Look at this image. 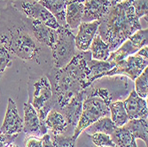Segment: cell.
<instances>
[{"mask_svg": "<svg viewBox=\"0 0 148 147\" xmlns=\"http://www.w3.org/2000/svg\"><path fill=\"white\" fill-rule=\"evenodd\" d=\"M99 22L98 34L111 51H115L133 33L141 29L139 19L129 0L112 6Z\"/></svg>", "mask_w": 148, "mask_h": 147, "instance_id": "obj_3", "label": "cell"}, {"mask_svg": "<svg viewBox=\"0 0 148 147\" xmlns=\"http://www.w3.org/2000/svg\"><path fill=\"white\" fill-rule=\"evenodd\" d=\"M24 121L22 131L27 136L42 137L47 133V128L44 122L39 119L37 113L28 102L23 105Z\"/></svg>", "mask_w": 148, "mask_h": 147, "instance_id": "obj_10", "label": "cell"}, {"mask_svg": "<svg viewBox=\"0 0 148 147\" xmlns=\"http://www.w3.org/2000/svg\"><path fill=\"white\" fill-rule=\"evenodd\" d=\"M45 124L53 135H64L69 126L64 115L55 109H51L48 113L45 120Z\"/></svg>", "mask_w": 148, "mask_h": 147, "instance_id": "obj_17", "label": "cell"}, {"mask_svg": "<svg viewBox=\"0 0 148 147\" xmlns=\"http://www.w3.org/2000/svg\"><path fill=\"white\" fill-rule=\"evenodd\" d=\"M34 1H36V2H39L40 0H34Z\"/></svg>", "mask_w": 148, "mask_h": 147, "instance_id": "obj_41", "label": "cell"}, {"mask_svg": "<svg viewBox=\"0 0 148 147\" xmlns=\"http://www.w3.org/2000/svg\"><path fill=\"white\" fill-rule=\"evenodd\" d=\"M23 129V120L21 118L17 105L15 102L11 98H8L7 107L5 112V116L4 119L3 124L0 128V133L4 134H19Z\"/></svg>", "mask_w": 148, "mask_h": 147, "instance_id": "obj_11", "label": "cell"}, {"mask_svg": "<svg viewBox=\"0 0 148 147\" xmlns=\"http://www.w3.org/2000/svg\"><path fill=\"white\" fill-rule=\"evenodd\" d=\"M84 16V3L71 2L66 4V27L74 30L77 29L83 22Z\"/></svg>", "mask_w": 148, "mask_h": 147, "instance_id": "obj_18", "label": "cell"}, {"mask_svg": "<svg viewBox=\"0 0 148 147\" xmlns=\"http://www.w3.org/2000/svg\"><path fill=\"white\" fill-rule=\"evenodd\" d=\"M17 137L18 134L9 135V134L0 133V147H8L10 144H13Z\"/></svg>", "mask_w": 148, "mask_h": 147, "instance_id": "obj_32", "label": "cell"}, {"mask_svg": "<svg viewBox=\"0 0 148 147\" xmlns=\"http://www.w3.org/2000/svg\"><path fill=\"white\" fill-rule=\"evenodd\" d=\"M99 21H94L91 22H82L78 27L79 30L75 36V48L79 51H89L91 42L98 33Z\"/></svg>", "mask_w": 148, "mask_h": 147, "instance_id": "obj_12", "label": "cell"}, {"mask_svg": "<svg viewBox=\"0 0 148 147\" xmlns=\"http://www.w3.org/2000/svg\"><path fill=\"white\" fill-rule=\"evenodd\" d=\"M109 111L112 122L117 128L124 126L129 122V117L124 108L123 101L117 100L115 102H111L109 105Z\"/></svg>", "mask_w": 148, "mask_h": 147, "instance_id": "obj_23", "label": "cell"}, {"mask_svg": "<svg viewBox=\"0 0 148 147\" xmlns=\"http://www.w3.org/2000/svg\"><path fill=\"white\" fill-rule=\"evenodd\" d=\"M87 66L89 68V75L86 80V85L87 88H89L95 81L105 77L107 73L114 68L115 63L108 60H97L91 59L88 61Z\"/></svg>", "mask_w": 148, "mask_h": 147, "instance_id": "obj_16", "label": "cell"}, {"mask_svg": "<svg viewBox=\"0 0 148 147\" xmlns=\"http://www.w3.org/2000/svg\"><path fill=\"white\" fill-rule=\"evenodd\" d=\"M89 50L91 53V59L97 60H107L111 53L108 45L103 41L98 33L94 36Z\"/></svg>", "mask_w": 148, "mask_h": 147, "instance_id": "obj_21", "label": "cell"}, {"mask_svg": "<svg viewBox=\"0 0 148 147\" xmlns=\"http://www.w3.org/2000/svg\"><path fill=\"white\" fill-rule=\"evenodd\" d=\"M125 126L129 129V130L132 133L136 139L143 140L147 145L148 143V134H147V118L141 119H133L129 120V122L125 124Z\"/></svg>", "mask_w": 148, "mask_h": 147, "instance_id": "obj_22", "label": "cell"}, {"mask_svg": "<svg viewBox=\"0 0 148 147\" xmlns=\"http://www.w3.org/2000/svg\"><path fill=\"white\" fill-rule=\"evenodd\" d=\"M91 147H98V146H95V145H93V146H91ZM112 147H117V146H112Z\"/></svg>", "mask_w": 148, "mask_h": 147, "instance_id": "obj_40", "label": "cell"}, {"mask_svg": "<svg viewBox=\"0 0 148 147\" xmlns=\"http://www.w3.org/2000/svg\"><path fill=\"white\" fill-rule=\"evenodd\" d=\"M111 7L109 0H84L83 22L99 21Z\"/></svg>", "mask_w": 148, "mask_h": 147, "instance_id": "obj_15", "label": "cell"}, {"mask_svg": "<svg viewBox=\"0 0 148 147\" xmlns=\"http://www.w3.org/2000/svg\"><path fill=\"white\" fill-rule=\"evenodd\" d=\"M12 55L10 51L0 44V78L5 74L7 68L12 66Z\"/></svg>", "mask_w": 148, "mask_h": 147, "instance_id": "obj_29", "label": "cell"}, {"mask_svg": "<svg viewBox=\"0 0 148 147\" xmlns=\"http://www.w3.org/2000/svg\"><path fill=\"white\" fill-rule=\"evenodd\" d=\"M0 44L12 55L37 65L44 66L51 57L48 52L51 49L37 42L27 26L25 17L12 4L0 9Z\"/></svg>", "mask_w": 148, "mask_h": 147, "instance_id": "obj_1", "label": "cell"}, {"mask_svg": "<svg viewBox=\"0 0 148 147\" xmlns=\"http://www.w3.org/2000/svg\"><path fill=\"white\" fill-rule=\"evenodd\" d=\"M91 59L90 51H78L68 65L61 68H52L46 75L53 94V107L60 111L81 90L88 89L87 63Z\"/></svg>", "mask_w": 148, "mask_h": 147, "instance_id": "obj_2", "label": "cell"}, {"mask_svg": "<svg viewBox=\"0 0 148 147\" xmlns=\"http://www.w3.org/2000/svg\"><path fill=\"white\" fill-rule=\"evenodd\" d=\"M65 1L66 2V4L71 3V2H82V3H84V0H65Z\"/></svg>", "mask_w": 148, "mask_h": 147, "instance_id": "obj_37", "label": "cell"}, {"mask_svg": "<svg viewBox=\"0 0 148 147\" xmlns=\"http://www.w3.org/2000/svg\"><path fill=\"white\" fill-rule=\"evenodd\" d=\"M58 38L56 43L51 49L53 68H61L76 54L75 35L68 27H60L56 30Z\"/></svg>", "mask_w": 148, "mask_h": 147, "instance_id": "obj_6", "label": "cell"}, {"mask_svg": "<svg viewBox=\"0 0 148 147\" xmlns=\"http://www.w3.org/2000/svg\"><path fill=\"white\" fill-rule=\"evenodd\" d=\"M138 51V49H137L131 44L130 40L127 39L126 41L123 42L115 51H111L110 56L107 59V60L116 64L120 61L123 60L124 59H126L127 57L130 55H134Z\"/></svg>", "mask_w": 148, "mask_h": 147, "instance_id": "obj_25", "label": "cell"}, {"mask_svg": "<svg viewBox=\"0 0 148 147\" xmlns=\"http://www.w3.org/2000/svg\"><path fill=\"white\" fill-rule=\"evenodd\" d=\"M46 8L54 16L60 26L66 27V2L65 0H40L38 2Z\"/></svg>", "mask_w": 148, "mask_h": 147, "instance_id": "obj_19", "label": "cell"}, {"mask_svg": "<svg viewBox=\"0 0 148 147\" xmlns=\"http://www.w3.org/2000/svg\"><path fill=\"white\" fill-rule=\"evenodd\" d=\"M130 5L133 7L134 12L138 19L141 17L147 16L148 13V6L147 3L148 0H129Z\"/></svg>", "mask_w": 148, "mask_h": 147, "instance_id": "obj_30", "label": "cell"}, {"mask_svg": "<svg viewBox=\"0 0 148 147\" xmlns=\"http://www.w3.org/2000/svg\"><path fill=\"white\" fill-rule=\"evenodd\" d=\"M1 2H5L6 5H8V4H12V2H14L15 0H0Z\"/></svg>", "mask_w": 148, "mask_h": 147, "instance_id": "obj_38", "label": "cell"}, {"mask_svg": "<svg viewBox=\"0 0 148 147\" xmlns=\"http://www.w3.org/2000/svg\"><path fill=\"white\" fill-rule=\"evenodd\" d=\"M116 128L117 127L114 124L111 118L105 116L99 119L95 122H93L85 130L87 132V135L95 134V133H104V134L111 136Z\"/></svg>", "mask_w": 148, "mask_h": 147, "instance_id": "obj_24", "label": "cell"}, {"mask_svg": "<svg viewBox=\"0 0 148 147\" xmlns=\"http://www.w3.org/2000/svg\"><path fill=\"white\" fill-rule=\"evenodd\" d=\"M129 40L131 44L135 46L137 49H141L144 46H147L148 44V29H138L135 33H133L130 37Z\"/></svg>", "mask_w": 148, "mask_h": 147, "instance_id": "obj_27", "label": "cell"}, {"mask_svg": "<svg viewBox=\"0 0 148 147\" xmlns=\"http://www.w3.org/2000/svg\"><path fill=\"white\" fill-rule=\"evenodd\" d=\"M123 105L129 120L147 118V102L145 98L137 94L135 90H132L130 91L128 98L123 101Z\"/></svg>", "mask_w": 148, "mask_h": 147, "instance_id": "obj_13", "label": "cell"}, {"mask_svg": "<svg viewBox=\"0 0 148 147\" xmlns=\"http://www.w3.org/2000/svg\"><path fill=\"white\" fill-rule=\"evenodd\" d=\"M135 54L145 59H148V47L147 46H144L142 47L141 49H139Z\"/></svg>", "mask_w": 148, "mask_h": 147, "instance_id": "obj_35", "label": "cell"}, {"mask_svg": "<svg viewBox=\"0 0 148 147\" xmlns=\"http://www.w3.org/2000/svg\"><path fill=\"white\" fill-rule=\"evenodd\" d=\"M134 81H135L134 90L137 94L143 98H146L148 95V68H145V70Z\"/></svg>", "mask_w": 148, "mask_h": 147, "instance_id": "obj_26", "label": "cell"}, {"mask_svg": "<svg viewBox=\"0 0 148 147\" xmlns=\"http://www.w3.org/2000/svg\"><path fill=\"white\" fill-rule=\"evenodd\" d=\"M12 5L26 18L37 20L56 30L60 27L54 16L46 8L34 0H15Z\"/></svg>", "mask_w": 148, "mask_h": 147, "instance_id": "obj_7", "label": "cell"}, {"mask_svg": "<svg viewBox=\"0 0 148 147\" xmlns=\"http://www.w3.org/2000/svg\"><path fill=\"white\" fill-rule=\"evenodd\" d=\"M148 59H145L137 54L130 55L115 64L114 68L111 69L106 76L114 75H126L134 81L144 70L147 68Z\"/></svg>", "mask_w": 148, "mask_h": 147, "instance_id": "obj_8", "label": "cell"}, {"mask_svg": "<svg viewBox=\"0 0 148 147\" xmlns=\"http://www.w3.org/2000/svg\"><path fill=\"white\" fill-rule=\"evenodd\" d=\"M8 147H19V146H18L17 144H10V145H9Z\"/></svg>", "mask_w": 148, "mask_h": 147, "instance_id": "obj_39", "label": "cell"}, {"mask_svg": "<svg viewBox=\"0 0 148 147\" xmlns=\"http://www.w3.org/2000/svg\"><path fill=\"white\" fill-rule=\"evenodd\" d=\"M41 140H42V147H53L52 139L48 133L42 136Z\"/></svg>", "mask_w": 148, "mask_h": 147, "instance_id": "obj_34", "label": "cell"}, {"mask_svg": "<svg viewBox=\"0 0 148 147\" xmlns=\"http://www.w3.org/2000/svg\"><path fill=\"white\" fill-rule=\"evenodd\" d=\"M25 147H42V140L36 136H28L24 141Z\"/></svg>", "mask_w": 148, "mask_h": 147, "instance_id": "obj_33", "label": "cell"}, {"mask_svg": "<svg viewBox=\"0 0 148 147\" xmlns=\"http://www.w3.org/2000/svg\"><path fill=\"white\" fill-rule=\"evenodd\" d=\"M29 103L33 106L39 119L45 122L48 113L53 107V94L46 75L33 77L29 82Z\"/></svg>", "mask_w": 148, "mask_h": 147, "instance_id": "obj_5", "label": "cell"}, {"mask_svg": "<svg viewBox=\"0 0 148 147\" xmlns=\"http://www.w3.org/2000/svg\"><path fill=\"white\" fill-rule=\"evenodd\" d=\"M25 22L38 43L48 47L49 49L53 47L58 38L56 29H53L45 23L35 19L25 17Z\"/></svg>", "mask_w": 148, "mask_h": 147, "instance_id": "obj_9", "label": "cell"}, {"mask_svg": "<svg viewBox=\"0 0 148 147\" xmlns=\"http://www.w3.org/2000/svg\"><path fill=\"white\" fill-rule=\"evenodd\" d=\"M110 137L117 147H138L136 138L125 125L116 128Z\"/></svg>", "mask_w": 148, "mask_h": 147, "instance_id": "obj_20", "label": "cell"}, {"mask_svg": "<svg viewBox=\"0 0 148 147\" xmlns=\"http://www.w3.org/2000/svg\"><path fill=\"white\" fill-rule=\"evenodd\" d=\"M113 94L106 88H93L90 85L85 90V98L83 103V110L80 120L74 129L72 137L75 139L80 136L90 125L99 119L110 113L109 105Z\"/></svg>", "mask_w": 148, "mask_h": 147, "instance_id": "obj_4", "label": "cell"}, {"mask_svg": "<svg viewBox=\"0 0 148 147\" xmlns=\"http://www.w3.org/2000/svg\"><path fill=\"white\" fill-rule=\"evenodd\" d=\"M90 137L93 144L98 147H112L115 146L114 142L112 141L109 135L104 134V133H95V134L87 135Z\"/></svg>", "mask_w": 148, "mask_h": 147, "instance_id": "obj_28", "label": "cell"}, {"mask_svg": "<svg viewBox=\"0 0 148 147\" xmlns=\"http://www.w3.org/2000/svg\"><path fill=\"white\" fill-rule=\"evenodd\" d=\"M75 141L73 137H66L64 135H53V147H75Z\"/></svg>", "mask_w": 148, "mask_h": 147, "instance_id": "obj_31", "label": "cell"}, {"mask_svg": "<svg viewBox=\"0 0 148 147\" xmlns=\"http://www.w3.org/2000/svg\"><path fill=\"white\" fill-rule=\"evenodd\" d=\"M85 90H81L77 95H75L64 107H62L59 112H60L66 120L68 121L69 125L74 129L76 127L83 110V103L85 98Z\"/></svg>", "mask_w": 148, "mask_h": 147, "instance_id": "obj_14", "label": "cell"}, {"mask_svg": "<svg viewBox=\"0 0 148 147\" xmlns=\"http://www.w3.org/2000/svg\"><path fill=\"white\" fill-rule=\"evenodd\" d=\"M109 1H110L111 6H114L117 4H120V3H123V2L126 1V0H109Z\"/></svg>", "mask_w": 148, "mask_h": 147, "instance_id": "obj_36", "label": "cell"}]
</instances>
